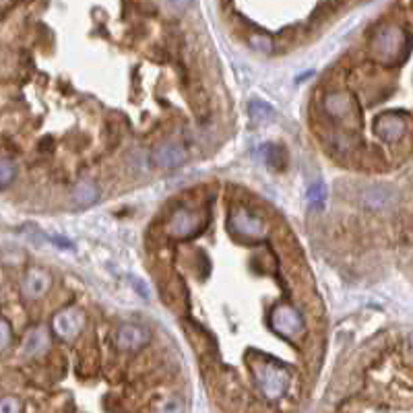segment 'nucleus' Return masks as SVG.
Here are the masks:
<instances>
[{
  "instance_id": "obj_1",
  "label": "nucleus",
  "mask_w": 413,
  "mask_h": 413,
  "mask_svg": "<svg viewBox=\"0 0 413 413\" xmlns=\"http://www.w3.org/2000/svg\"><path fill=\"white\" fill-rule=\"evenodd\" d=\"M412 37L399 25H382L370 39V52L381 64H399L409 56Z\"/></svg>"
},
{
  "instance_id": "obj_2",
  "label": "nucleus",
  "mask_w": 413,
  "mask_h": 413,
  "mask_svg": "<svg viewBox=\"0 0 413 413\" xmlns=\"http://www.w3.org/2000/svg\"><path fill=\"white\" fill-rule=\"evenodd\" d=\"M250 370H253V376H255L256 388L269 401H277L287 393L289 372L284 366H279L275 362H269V360H253Z\"/></svg>"
},
{
  "instance_id": "obj_3",
  "label": "nucleus",
  "mask_w": 413,
  "mask_h": 413,
  "mask_svg": "<svg viewBox=\"0 0 413 413\" xmlns=\"http://www.w3.org/2000/svg\"><path fill=\"white\" fill-rule=\"evenodd\" d=\"M227 229L231 231V236H236L238 240H244V242H260L269 236L267 223L242 205H236L229 211Z\"/></svg>"
},
{
  "instance_id": "obj_4",
  "label": "nucleus",
  "mask_w": 413,
  "mask_h": 413,
  "mask_svg": "<svg viewBox=\"0 0 413 413\" xmlns=\"http://www.w3.org/2000/svg\"><path fill=\"white\" fill-rule=\"evenodd\" d=\"M269 324L277 335L286 339H296L304 333V318L289 304L275 306L269 314Z\"/></svg>"
},
{
  "instance_id": "obj_5",
  "label": "nucleus",
  "mask_w": 413,
  "mask_h": 413,
  "mask_svg": "<svg viewBox=\"0 0 413 413\" xmlns=\"http://www.w3.org/2000/svg\"><path fill=\"white\" fill-rule=\"evenodd\" d=\"M203 229V220L198 215V211H192L189 207H180L172 213L170 222L165 225L167 236L176 238V240H189L194 238L198 231Z\"/></svg>"
},
{
  "instance_id": "obj_6",
  "label": "nucleus",
  "mask_w": 413,
  "mask_h": 413,
  "mask_svg": "<svg viewBox=\"0 0 413 413\" xmlns=\"http://www.w3.org/2000/svg\"><path fill=\"white\" fill-rule=\"evenodd\" d=\"M322 106H324V112L333 120H350L353 116H357V101L348 91L329 94V96L324 97Z\"/></svg>"
},
{
  "instance_id": "obj_7",
  "label": "nucleus",
  "mask_w": 413,
  "mask_h": 413,
  "mask_svg": "<svg viewBox=\"0 0 413 413\" xmlns=\"http://www.w3.org/2000/svg\"><path fill=\"white\" fill-rule=\"evenodd\" d=\"M151 161L159 170H178L189 161V153L178 143H161L151 151Z\"/></svg>"
},
{
  "instance_id": "obj_8",
  "label": "nucleus",
  "mask_w": 413,
  "mask_h": 413,
  "mask_svg": "<svg viewBox=\"0 0 413 413\" xmlns=\"http://www.w3.org/2000/svg\"><path fill=\"white\" fill-rule=\"evenodd\" d=\"M85 326V317L81 310L77 308H66L63 312H58L54 320H52V331L54 335H58L61 339L68 341V339H75Z\"/></svg>"
},
{
  "instance_id": "obj_9",
  "label": "nucleus",
  "mask_w": 413,
  "mask_h": 413,
  "mask_svg": "<svg viewBox=\"0 0 413 413\" xmlns=\"http://www.w3.org/2000/svg\"><path fill=\"white\" fill-rule=\"evenodd\" d=\"M374 130L376 134L381 136L382 141L386 143H395V141H401L407 132V118L401 116V114H395V112H388V114H382L374 120Z\"/></svg>"
},
{
  "instance_id": "obj_10",
  "label": "nucleus",
  "mask_w": 413,
  "mask_h": 413,
  "mask_svg": "<svg viewBox=\"0 0 413 413\" xmlns=\"http://www.w3.org/2000/svg\"><path fill=\"white\" fill-rule=\"evenodd\" d=\"M52 286V277L48 271L44 269H30L27 275L23 277V284H21V289L25 293V298L30 300H37L42 296H46V291Z\"/></svg>"
},
{
  "instance_id": "obj_11",
  "label": "nucleus",
  "mask_w": 413,
  "mask_h": 413,
  "mask_svg": "<svg viewBox=\"0 0 413 413\" xmlns=\"http://www.w3.org/2000/svg\"><path fill=\"white\" fill-rule=\"evenodd\" d=\"M149 341V335L145 329L136 324H122L116 331V345L125 351H139Z\"/></svg>"
},
{
  "instance_id": "obj_12",
  "label": "nucleus",
  "mask_w": 413,
  "mask_h": 413,
  "mask_svg": "<svg viewBox=\"0 0 413 413\" xmlns=\"http://www.w3.org/2000/svg\"><path fill=\"white\" fill-rule=\"evenodd\" d=\"M395 198H397V194H395V191H390L388 186H370V189L364 191V196H362L364 205L374 209V211L388 209L395 203Z\"/></svg>"
},
{
  "instance_id": "obj_13",
  "label": "nucleus",
  "mask_w": 413,
  "mask_h": 413,
  "mask_svg": "<svg viewBox=\"0 0 413 413\" xmlns=\"http://www.w3.org/2000/svg\"><path fill=\"white\" fill-rule=\"evenodd\" d=\"M48 345H50V337H48V331L44 326H37V329H32L23 341V353L27 357H39L42 353L48 351Z\"/></svg>"
},
{
  "instance_id": "obj_14",
  "label": "nucleus",
  "mask_w": 413,
  "mask_h": 413,
  "mask_svg": "<svg viewBox=\"0 0 413 413\" xmlns=\"http://www.w3.org/2000/svg\"><path fill=\"white\" fill-rule=\"evenodd\" d=\"M97 198H99V191H97L96 184L89 182V180L79 182V184L75 186V191H72V201H75L79 207H89V205L96 203Z\"/></svg>"
},
{
  "instance_id": "obj_15",
  "label": "nucleus",
  "mask_w": 413,
  "mask_h": 413,
  "mask_svg": "<svg viewBox=\"0 0 413 413\" xmlns=\"http://www.w3.org/2000/svg\"><path fill=\"white\" fill-rule=\"evenodd\" d=\"M248 112H250V120L255 125H267L275 118V110L267 101H260V99H253L248 103Z\"/></svg>"
},
{
  "instance_id": "obj_16",
  "label": "nucleus",
  "mask_w": 413,
  "mask_h": 413,
  "mask_svg": "<svg viewBox=\"0 0 413 413\" xmlns=\"http://www.w3.org/2000/svg\"><path fill=\"white\" fill-rule=\"evenodd\" d=\"M326 196H329V192H326V186H324L322 182H314V184L308 189V192H306L308 205H310L312 209H322L324 203H326Z\"/></svg>"
},
{
  "instance_id": "obj_17",
  "label": "nucleus",
  "mask_w": 413,
  "mask_h": 413,
  "mask_svg": "<svg viewBox=\"0 0 413 413\" xmlns=\"http://www.w3.org/2000/svg\"><path fill=\"white\" fill-rule=\"evenodd\" d=\"M265 161L271 167H284L286 165V151L279 145H262Z\"/></svg>"
},
{
  "instance_id": "obj_18",
  "label": "nucleus",
  "mask_w": 413,
  "mask_h": 413,
  "mask_svg": "<svg viewBox=\"0 0 413 413\" xmlns=\"http://www.w3.org/2000/svg\"><path fill=\"white\" fill-rule=\"evenodd\" d=\"M15 176H17L15 163L8 161V159H0V189L8 186L15 180Z\"/></svg>"
},
{
  "instance_id": "obj_19",
  "label": "nucleus",
  "mask_w": 413,
  "mask_h": 413,
  "mask_svg": "<svg viewBox=\"0 0 413 413\" xmlns=\"http://www.w3.org/2000/svg\"><path fill=\"white\" fill-rule=\"evenodd\" d=\"M0 413H23V405L17 397H0Z\"/></svg>"
},
{
  "instance_id": "obj_20",
  "label": "nucleus",
  "mask_w": 413,
  "mask_h": 413,
  "mask_svg": "<svg viewBox=\"0 0 413 413\" xmlns=\"http://www.w3.org/2000/svg\"><path fill=\"white\" fill-rule=\"evenodd\" d=\"M13 341V331L8 326V322L4 318H0V351L6 350Z\"/></svg>"
},
{
  "instance_id": "obj_21",
  "label": "nucleus",
  "mask_w": 413,
  "mask_h": 413,
  "mask_svg": "<svg viewBox=\"0 0 413 413\" xmlns=\"http://www.w3.org/2000/svg\"><path fill=\"white\" fill-rule=\"evenodd\" d=\"M159 413H184V403L174 397V399H167L161 407H159Z\"/></svg>"
},
{
  "instance_id": "obj_22",
  "label": "nucleus",
  "mask_w": 413,
  "mask_h": 413,
  "mask_svg": "<svg viewBox=\"0 0 413 413\" xmlns=\"http://www.w3.org/2000/svg\"><path fill=\"white\" fill-rule=\"evenodd\" d=\"M250 42L255 44L256 50H271V39H269V37H265V35H255Z\"/></svg>"
}]
</instances>
